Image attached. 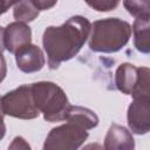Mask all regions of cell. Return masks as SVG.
Instances as JSON below:
<instances>
[{"instance_id":"1","label":"cell","mask_w":150,"mask_h":150,"mask_svg":"<svg viewBox=\"0 0 150 150\" xmlns=\"http://www.w3.org/2000/svg\"><path fill=\"white\" fill-rule=\"evenodd\" d=\"M90 26L87 18L74 15L61 26H49L45 29L42 45L50 69H57L62 62L77 55L89 36Z\"/></svg>"},{"instance_id":"2","label":"cell","mask_w":150,"mask_h":150,"mask_svg":"<svg viewBox=\"0 0 150 150\" xmlns=\"http://www.w3.org/2000/svg\"><path fill=\"white\" fill-rule=\"evenodd\" d=\"M131 26L118 18H107L90 26L89 48L98 53H116L129 41Z\"/></svg>"},{"instance_id":"3","label":"cell","mask_w":150,"mask_h":150,"mask_svg":"<svg viewBox=\"0 0 150 150\" xmlns=\"http://www.w3.org/2000/svg\"><path fill=\"white\" fill-rule=\"evenodd\" d=\"M34 103L47 122L64 121L69 110V101L63 89L54 82L40 81L30 84Z\"/></svg>"},{"instance_id":"4","label":"cell","mask_w":150,"mask_h":150,"mask_svg":"<svg viewBox=\"0 0 150 150\" xmlns=\"http://www.w3.org/2000/svg\"><path fill=\"white\" fill-rule=\"evenodd\" d=\"M150 70L148 67H139L131 63H122L115 73L116 88L132 98L150 96Z\"/></svg>"},{"instance_id":"5","label":"cell","mask_w":150,"mask_h":150,"mask_svg":"<svg viewBox=\"0 0 150 150\" xmlns=\"http://www.w3.org/2000/svg\"><path fill=\"white\" fill-rule=\"evenodd\" d=\"M1 108L4 115L20 118L33 120L40 114L32 95L30 84H22L1 97Z\"/></svg>"},{"instance_id":"6","label":"cell","mask_w":150,"mask_h":150,"mask_svg":"<svg viewBox=\"0 0 150 150\" xmlns=\"http://www.w3.org/2000/svg\"><path fill=\"white\" fill-rule=\"evenodd\" d=\"M88 138V130L82 125L67 121L50 130L48 134L43 149L45 150H75L80 148Z\"/></svg>"},{"instance_id":"7","label":"cell","mask_w":150,"mask_h":150,"mask_svg":"<svg viewBox=\"0 0 150 150\" xmlns=\"http://www.w3.org/2000/svg\"><path fill=\"white\" fill-rule=\"evenodd\" d=\"M128 125L136 135H145L150 130V96L134 98L127 112Z\"/></svg>"},{"instance_id":"8","label":"cell","mask_w":150,"mask_h":150,"mask_svg":"<svg viewBox=\"0 0 150 150\" xmlns=\"http://www.w3.org/2000/svg\"><path fill=\"white\" fill-rule=\"evenodd\" d=\"M4 41L5 49L12 54H15L20 48L32 42L30 27L27 23L20 21L8 23L4 32Z\"/></svg>"},{"instance_id":"9","label":"cell","mask_w":150,"mask_h":150,"mask_svg":"<svg viewBox=\"0 0 150 150\" xmlns=\"http://www.w3.org/2000/svg\"><path fill=\"white\" fill-rule=\"evenodd\" d=\"M15 62L21 71L35 73L43 68L46 63V59L40 47L29 43L20 48L15 53Z\"/></svg>"},{"instance_id":"10","label":"cell","mask_w":150,"mask_h":150,"mask_svg":"<svg viewBox=\"0 0 150 150\" xmlns=\"http://www.w3.org/2000/svg\"><path fill=\"white\" fill-rule=\"evenodd\" d=\"M135 141L131 132L116 123H112L104 138V149L107 150H132Z\"/></svg>"},{"instance_id":"11","label":"cell","mask_w":150,"mask_h":150,"mask_svg":"<svg viewBox=\"0 0 150 150\" xmlns=\"http://www.w3.org/2000/svg\"><path fill=\"white\" fill-rule=\"evenodd\" d=\"M134 45L136 49L143 54L150 52V16L136 18L132 23Z\"/></svg>"},{"instance_id":"12","label":"cell","mask_w":150,"mask_h":150,"mask_svg":"<svg viewBox=\"0 0 150 150\" xmlns=\"http://www.w3.org/2000/svg\"><path fill=\"white\" fill-rule=\"evenodd\" d=\"M66 120L73 121L82 125L87 130H90L98 124L97 115L93 110L84 108V107H80V105H70Z\"/></svg>"},{"instance_id":"13","label":"cell","mask_w":150,"mask_h":150,"mask_svg":"<svg viewBox=\"0 0 150 150\" xmlns=\"http://www.w3.org/2000/svg\"><path fill=\"white\" fill-rule=\"evenodd\" d=\"M39 9L32 2V0H20L14 5L13 16L20 22H30L39 16Z\"/></svg>"},{"instance_id":"14","label":"cell","mask_w":150,"mask_h":150,"mask_svg":"<svg viewBox=\"0 0 150 150\" xmlns=\"http://www.w3.org/2000/svg\"><path fill=\"white\" fill-rule=\"evenodd\" d=\"M123 6L135 19L150 16L149 0H123Z\"/></svg>"},{"instance_id":"15","label":"cell","mask_w":150,"mask_h":150,"mask_svg":"<svg viewBox=\"0 0 150 150\" xmlns=\"http://www.w3.org/2000/svg\"><path fill=\"white\" fill-rule=\"evenodd\" d=\"M121 0H84V2L97 12H109L114 11Z\"/></svg>"},{"instance_id":"16","label":"cell","mask_w":150,"mask_h":150,"mask_svg":"<svg viewBox=\"0 0 150 150\" xmlns=\"http://www.w3.org/2000/svg\"><path fill=\"white\" fill-rule=\"evenodd\" d=\"M32 2L35 5V7L39 11H47L54 7L57 2V0H32Z\"/></svg>"},{"instance_id":"17","label":"cell","mask_w":150,"mask_h":150,"mask_svg":"<svg viewBox=\"0 0 150 150\" xmlns=\"http://www.w3.org/2000/svg\"><path fill=\"white\" fill-rule=\"evenodd\" d=\"M8 148L9 149H30V145L26 142L25 138H22L21 136H16Z\"/></svg>"},{"instance_id":"18","label":"cell","mask_w":150,"mask_h":150,"mask_svg":"<svg viewBox=\"0 0 150 150\" xmlns=\"http://www.w3.org/2000/svg\"><path fill=\"white\" fill-rule=\"evenodd\" d=\"M20 0H0V15H2L4 13H6L9 9V7L14 6Z\"/></svg>"},{"instance_id":"19","label":"cell","mask_w":150,"mask_h":150,"mask_svg":"<svg viewBox=\"0 0 150 150\" xmlns=\"http://www.w3.org/2000/svg\"><path fill=\"white\" fill-rule=\"evenodd\" d=\"M7 74V63L2 54H0V83L5 80Z\"/></svg>"},{"instance_id":"20","label":"cell","mask_w":150,"mask_h":150,"mask_svg":"<svg viewBox=\"0 0 150 150\" xmlns=\"http://www.w3.org/2000/svg\"><path fill=\"white\" fill-rule=\"evenodd\" d=\"M5 134H6V125L4 122V111L1 108V97H0V141L4 138Z\"/></svg>"},{"instance_id":"21","label":"cell","mask_w":150,"mask_h":150,"mask_svg":"<svg viewBox=\"0 0 150 150\" xmlns=\"http://www.w3.org/2000/svg\"><path fill=\"white\" fill-rule=\"evenodd\" d=\"M4 32H5V28L0 26V54H2V52L5 50V41H4Z\"/></svg>"}]
</instances>
